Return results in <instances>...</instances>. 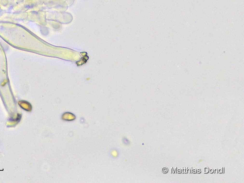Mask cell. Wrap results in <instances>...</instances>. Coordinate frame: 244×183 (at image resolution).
I'll list each match as a JSON object with an SVG mask.
<instances>
[{"instance_id": "1", "label": "cell", "mask_w": 244, "mask_h": 183, "mask_svg": "<svg viewBox=\"0 0 244 183\" xmlns=\"http://www.w3.org/2000/svg\"><path fill=\"white\" fill-rule=\"evenodd\" d=\"M76 119V116L71 112H65L62 116V119L64 121H72Z\"/></svg>"}]
</instances>
